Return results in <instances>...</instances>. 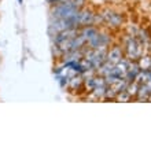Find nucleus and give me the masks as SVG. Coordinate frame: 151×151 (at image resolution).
<instances>
[{
    "instance_id": "nucleus-1",
    "label": "nucleus",
    "mask_w": 151,
    "mask_h": 151,
    "mask_svg": "<svg viewBox=\"0 0 151 151\" xmlns=\"http://www.w3.org/2000/svg\"><path fill=\"white\" fill-rule=\"evenodd\" d=\"M127 54H128V58H129L131 60L139 59L140 55H142V48H140V44L137 43L135 39H129V40H128Z\"/></svg>"
},
{
    "instance_id": "nucleus-3",
    "label": "nucleus",
    "mask_w": 151,
    "mask_h": 151,
    "mask_svg": "<svg viewBox=\"0 0 151 151\" xmlns=\"http://www.w3.org/2000/svg\"><path fill=\"white\" fill-rule=\"evenodd\" d=\"M103 18L106 22H109L110 25H114V26H118L122 24V17L114 11H106L103 14Z\"/></svg>"
},
{
    "instance_id": "nucleus-6",
    "label": "nucleus",
    "mask_w": 151,
    "mask_h": 151,
    "mask_svg": "<svg viewBox=\"0 0 151 151\" xmlns=\"http://www.w3.org/2000/svg\"><path fill=\"white\" fill-rule=\"evenodd\" d=\"M45 1H48V3L54 4V3H58V1H60V0H45Z\"/></svg>"
},
{
    "instance_id": "nucleus-2",
    "label": "nucleus",
    "mask_w": 151,
    "mask_h": 151,
    "mask_svg": "<svg viewBox=\"0 0 151 151\" xmlns=\"http://www.w3.org/2000/svg\"><path fill=\"white\" fill-rule=\"evenodd\" d=\"M95 21V17L91 11H87V10H80L78 14V26H89V25L93 24Z\"/></svg>"
},
{
    "instance_id": "nucleus-7",
    "label": "nucleus",
    "mask_w": 151,
    "mask_h": 151,
    "mask_svg": "<svg viewBox=\"0 0 151 151\" xmlns=\"http://www.w3.org/2000/svg\"><path fill=\"white\" fill-rule=\"evenodd\" d=\"M18 3H19V4H22V3H24V0H18Z\"/></svg>"
},
{
    "instance_id": "nucleus-4",
    "label": "nucleus",
    "mask_w": 151,
    "mask_h": 151,
    "mask_svg": "<svg viewBox=\"0 0 151 151\" xmlns=\"http://www.w3.org/2000/svg\"><path fill=\"white\" fill-rule=\"evenodd\" d=\"M121 59H122V51H121V48L119 47L111 48V50L109 51V54L106 55V60H109V62L113 63V65L118 63Z\"/></svg>"
},
{
    "instance_id": "nucleus-5",
    "label": "nucleus",
    "mask_w": 151,
    "mask_h": 151,
    "mask_svg": "<svg viewBox=\"0 0 151 151\" xmlns=\"http://www.w3.org/2000/svg\"><path fill=\"white\" fill-rule=\"evenodd\" d=\"M137 65H139L140 70H151V58H148V56L140 58V63Z\"/></svg>"
}]
</instances>
